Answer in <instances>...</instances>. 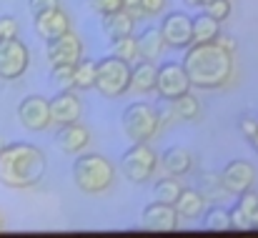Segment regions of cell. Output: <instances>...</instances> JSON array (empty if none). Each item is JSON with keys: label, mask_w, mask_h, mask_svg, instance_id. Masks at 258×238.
<instances>
[{"label": "cell", "mask_w": 258, "mask_h": 238, "mask_svg": "<svg viewBox=\"0 0 258 238\" xmlns=\"http://www.w3.org/2000/svg\"><path fill=\"white\" fill-rule=\"evenodd\" d=\"M183 68L193 88L213 90L223 88L233 76V55L223 50L216 40L211 43H190L183 58Z\"/></svg>", "instance_id": "obj_1"}, {"label": "cell", "mask_w": 258, "mask_h": 238, "mask_svg": "<svg viewBox=\"0 0 258 238\" xmlns=\"http://www.w3.org/2000/svg\"><path fill=\"white\" fill-rule=\"evenodd\" d=\"M45 173V156L33 143H10L0 151V183L8 188H33Z\"/></svg>", "instance_id": "obj_2"}, {"label": "cell", "mask_w": 258, "mask_h": 238, "mask_svg": "<svg viewBox=\"0 0 258 238\" xmlns=\"http://www.w3.org/2000/svg\"><path fill=\"white\" fill-rule=\"evenodd\" d=\"M73 181L83 193H103L113 186L115 168L100 153H83L73 163Z\"/></svg>", "instance_id": "obj_3"}, {"label": "cell", "mask_w": 258, "mask_h": 238, "mask_svg": "<svg viewBox=\"0 0 258 238\" xmlns=\"http://www.w3.org/2000/svg\"><path fill=\"white\" fill-rule=\"evenodd\" d=\"M100 95L105 98H120L131 90V66L115 55H105L95 63V85Z\"/></svg>", "instance_id": "obj_4"}, {"label": "cell", "mask_w": 258, "mask_h": 238, "mask_svg": "<svg viewBox=\"0 0 258 238\" xmlns=\"http://www.w3.org/2000/svg\"><path fill=\"white\" fill-rule=\"evenodd\" d=\"M123 131L133 143H148L158 136L161 121L158 110L148 103H131L123 110Z\"/></svg>", "instance_id": "obj_5"}, {"label": "cell", "mask_w": 258, "mask_h": 238, "mask_svg": "<svg viewBox=\"0 0 258 238\" xmlns=\"http://www.w3.org/2000/svg\"><path fill=\"white\" fill-rule=\"evenodd\" d=\"M120 170L133 183H146L158 170V156L148 143H133L120 156Z\"/></svg>", "instance_id": "obj_6"}, {"label": "cell", "mask_w": 258, "mask_h": 238, "mask_svg": "<svg viewBox=\"0 0 258 238\" xmlns=\"http://www.w3.org/2000/svg\"><path fill=\"white\" fill-rule=\"evenodd\" d=\"M28 66H30V50L23 40L18 38L0 40V78L18 80L20 76H25Z\"/></svg>", "instance_id": "obj_7"}, {"label": "cell", "mask_w": 258, "mask_h": 238, "mask_svg": "<svg viewBox=\"0 0 258 238\" xmlns=\"http://www.w3.org/2000/svg\"><path fill=\"white\" fill-rule=\"evenodd\" d=\"M193 85L188 80V73L183 68V63H163L156 73V90L163 100H175L183 93H188Z\"/></svg>", "instance_id": "obj_8"}, {"label": "cell", "mask_w": 258, "mask_h": 238, "mask_svg": "<svg viewBox=\"0 0 258 238\" xmlns=\"http://www.w3.org/2000/svg\"><path fill=\"white\" fill-rule=\"evenodd\" d=\"M48 61H50V66H63V63H68V66H76L81 58H83V43H81V38L76 35V33H63V35H58V38H53V40H48Z\"/></svg>", "instance_id": "obj_9"}, {"label": "cell", "mask_w": 258, "mask_h": 238, "mask_svg": "<svg viewBox=\"0 0 258 238\" xmlns=\"http://www.w3.org/2000/svg\"><path fill=\"white\" fill-rule=\"evenodd\" d=\"M18 118L28 131H45L50 128V108L43 95H28L18 105Z\"/></svg>", "instance_id": "obj_10"}, {"label": "cell", "mask_w": 258, "mask_h": 238, "mask_svg": "<svg viewBox=\"0 0 258 238\" xmlns=\"http://www.w3.org/2000/svg\"><path fill=\"white\" fill-rule=\"evenodd\" d=\"M48 108H50V123H55V126L78 123V118H81V113H83L81 98H78L73 90L58 93L53 100H48Z\"/></svg>", "instance_id": "obj_11"}, {"label": "cell", "mask_w": 258, "mask_h": 238, "mask_svg": "<svg viewBox=\"0 0 258 238\" xmlns=\"http://www.w3.org/2000/svg\"><path fill=\"white\" fill-rule=\"evenodd\" d=\"M253 178H256V170L248 160H231L223 173H221V181H223V188L231 193V196H238L243 191H248L253 186Z\"/></svg>", "instance_id": "obj_12"}, {"label": "cell", "mask_w": 258, "mask_h": 238, "mask_svg": "<svg viewBox=\"0 0 258 238\" xmlns=\"http://www.w3.org/2000/svg\"><path fill=\"white\" fill-rule=\"evenodd\" d=\"M141 221L151 231H175L178 228V211H175L173 203L156 201V203H148L143 208Z\"/></svg>", "instance_id": "obj_13"}, {"label": "cell", "mask_w": 258, "mask_h": 238, "mask_svg": "<svg viewBox=\"0 0 258 238\" xmlns=\"http://www.w3.org/2000/svg\"><path fill=\"white\" fill-rule=\"evenodd\" d=\"M161 35L171 48H188L190 45V18L185 13H171L161 23Z\"/></svg>", "instance_id": "obj_14"}, {"label": "cell", "mask_w": 258, "mask_h": 238, "mask_svg": "<svg viewBox=\"0 0 258 238\" xmlns=\"http://www.w3.org/2000/svg\"><path fill=\"white\" fill-rule=\"evenodd\" d=\"M228 216H231V228L251 231L258 216V196L251 188L243 191V193H238V201H236L233 211H228Z\"/></svg>", "instance_id": "obj_15"}, {"label": "cell", "mask_w": 258, "mask_h": 238, "mask_svg": "<svg viewBox=\"0 0 258 238\" xmlns=\"http://www.w3.org/2000/svg\"><path fill=\"white\" fill-rule=\"evenodd\" d=\"M55 143L63 153H83L90 143V131L81 123H68V126H60L58 136H55Z\"/></svg>", "instance_id": "obj_16"}, {"label": "cell", "mask_w": 258, "mask_h": 238, "mask_svg": "<svg viewBox=\"0 0 258 238\" xmlns=\"http://www.w3.org/2000/svg\"><path fill=\"white\" fill-rule=\"evenodd\" d=\"M68 30H71V18L60 8H53L48 13L35 15V33L45 40H53V38L68 33Z\"/></svg>", "instance_id": "obj_17"}, {"label": "cell", "mask_w": 258, "mask_h": 238, "mask_svg": "<svg viewBox=\"0 0 258 238\" xmlns=\"http://www.w3.org/2000/svg\"><path fill=\"white\" fill-rule=\"evenodd\" d=\"M196 191L203 196V201H226L231 193L223 188V181H221V175L218 173H213V170H201V173H196Z\"/></svg>", "instance_id": "obj_18"}, {"label": "cell", "mask_w": 258, "mask_h": 238, "mask_svg": "<svg viewBox=\"0 0 258 238\" xmlns=\"http://www.w3.org/2000/svg\"><path fill=\"white\" fill-rule=\"evenodd\" d=\"M133 23H136V18L128 10H123V8L110 10V13L103 15V30H105V35L110 40L113 38H123V35H133Z\"/></svg>", "instance_id": "obj_19"}, {"label": "cell", "mask_w": 258, "mask_h": 238, "mask_svg": "<svg viewBox=\"0 0 258 238\" xmlns=\"http://www.w3.org/2000/svg\"><path fill=\"white\" fill-rule=\"evenodd\" d=\"M173 206H175V211H178V218H188V221L201 218L203 211H206V201H203V196H201L196 188H183Z\"/></svg>", "instance_id": "obj_20"}, {"label": "cell", "mask_w": 258, "mask_h": 238, "mask_svg": "<svg viewBox=\"0 0 258 238\" xmlns=\"http://www.w3.org/2000/svg\"><path fill=\"white\" fill-rule=\"evenodd\" d=\"M136 43H138V50H141V58H143V61H156V58L166 50V40H163V35H161V28H148V30H143V33L136 38Z\"/></svg>", "instance_id": "obj_21"}, {"label": "cell", "mask_w": 258, "mask_h": 238, "mask_svg": "<svg viewBox=\"0 0 258 238\" xmlns=\"http://www.w3.org/2000/svg\"><path fill=\"white\" fill-rule=\"evenodd\" d=\"M163 168L175 175V178H180V175H185V173H190L193 170V156L185 151V148H180V146H175V148H168L166 153H163Z\"/></svg>", "instance_id": "obj_22"}, {"label": "cell", "mask_w": 258, "mask_h": 238, "mask_svg": "<svg viewBox=\"0 0 258 238\" xmlns=\"http://www.w3.org/2000/svg\"><path fill=\"white\" fill-rule=\"evenodd\" d=\"M218 20L211 18L208 13H201L190 18V43H211L218 35Z\"/></svg>", "instance_id": "obj_23"}, {"label": "cell", "mask_w": 258, "mask_h": 238, "mask_svg": "<svg viewBox=\"0 0 258 238\" xmlns=\"http://www.w3.org/2000/svg\"><path fill=\"white\" fill-rule=\"evenodd\" d=\"M156 73L158 68L153 66V61H143L141 66H136V71H131V88L138 93L156 90Z\"/></svg>", "instance_id": "obj_24"}, {"label": "cell", "mask_w": 258, "mask_h": 238, "mask_svg": "<svg viewBox=\"0 0 258 238\" xmlns=\"http://www.w3.org/2000/svg\"><path fill=\"white\" fill-rule=\"evenodd\" d=\"M113 55L125 61L128 66H133L136 61H141V50L133 35H123V38H113Z\"/></svg>", "instance_id": "obj_25"}, {"label": "cell", "mask_w": 258, "mask_h": 238, "mask_svg": "<svg viewBox=\"0 0 258 238\" xmlns=\"http://www.w3.org/2000/svg\"><path fill=\"white\" fill-rule=\"evenodd\" d=\"M171 103H173V113H175V118L193 121V118H198V113H201V103H198V98H196L190 90L183 93L180 98L171 100Z\"/></svg>", "instance_id": "obj_26"}, {"label": "cell", "mask_w": 258, "mask_h": 238, "mask_svg": "<svg viewBox=\"0 0 258 238\" xmlns=\"http://www.w3.org/2000/svg\"><path fill=\"white\" fill-rule=\"evenodd\" d=\"M93 85H95V63L81 58V61L76 63V71H73V85H71V88L90 90Z\"/></svg>", "instance_id": "obj_27"}, {"label": "cell", "mask_w": 258, "mask_h": 238, "mask_svg": "<svg viewBox=\"0 0 258 238\" xmlns=\"http://www.w3.org/2000/svg\"><path fill=\"white\" fill-rule=\"evenodd\" d=\"M183 186L178 183L175 175H168V178H161L156 183V201H163V203H175V198L180 196Z\"/></svg>", "instance_id": "obj_28"}, {"label": "cell", "mask_w": 258, "mask_h": 238, "mask_svg": "<svg viewBox=\"0 0 258 238\" xmlns=\"http://www.w3.org/2000/svg\"><path fill=\"white\" fill-rule=\"evenodd\" d=\"M203 228L206 231H218V233L231 231V216H228V211L226 208H211L206 213V218H203Z\"/></svg>", "instance_id": "obj_29"}, {"label": "cell", "mask_w": 258, "mask_h": 238, "mask_svg": "<svg viewBox=\"0 0 258 238\" xmlns=\"http://www.w3.org/2000/svg\"><path fill=\"white\" fill-rule=\"evenodd\" d=\"M206 13L211 15V18H216L218 23L221 20H228L231 18V10H233V5H231V0H206Z\"/></svg>", "instance_id": "obj_30"}, {"label": "cell", "mask_w": 258, "mask_h": 238, "mask_svg": "<svg viewBox=\"0 0 258 238\" xmlns=\"http://www.w3.org/2000/svg\"><path fill=\"white\" fill-rule=\"evenodd\" d=\"M73 71H76V66H68V63L53 66V80L63 88H71L73 85Z\"/></svg>", "instance_id": "obj_31"}, {"label": "cell", "mask_w": 258, "mask_h": 238, "mask_svg": "<svg viewBox=\"0 0 258 238\" xmlns=\"http://www.w3.org/2000/svg\"><path fill=\"white\" fill-rule=\"evenodd\" d=\"M18 35V20L10 15H0V40Z\"/></svg>", "instance_id": "obj_32"}, {"label": "cell", "mask_w": 258, "mask_h": 238, "mask_svg": "<svg viewBox=\"0 0 258 238\" xmlns=\"http://www.w3.org/2000/svg\"><path fill=\"white\" fill-rule=\"evenodd\" d=\"M238 128H241V133L251 141V138H253V133H256V128H258V118L256 115H251V113L241 115V118H238Z\"/></svg>", "instance_id": "obj_33"}, {"label": "cell", "mask_w": 258, "mask_h": 238, "mask_svg": "<svg viewBox=\"0 0 258 238\" xmlns=\"http://www.w3.org/2000/svg\"><path fill=\"white\" fill-rule=\"evenodd\" d=\"M28 5H30V13H33V18H35V15H40V13H48V10H53V8H60V0H30Z\"/></svg>", "instance_id": "obj_34"}, {"label": "cell", "mask_w": 258, "mask_h": 238, "mask_svg": "<svg viewBox=\"0 0 258 238\" xmlns=\"http://www.w3.org/2000/svg\"><path fill=\"white\" fill-rule=\"evenodd\" d=\"M166 8V0H141V13L143 15H158Z\"/></svg>", "instance_id": "obj_35"}, {"label": "cell", "mask_w": 258, "mask_h": 238, "mask_svg": "<svg viewBox=\"0 0 258 238\" xmlns=\"http://www.w3.org/2000/svg\"><path fill=\"white\" fill-rule=\"evenodd\" d=\"M90 5H93L95 13L105 15V13H110V10H118V8H120V0H90Z\"/></svg>", "instance_id": "obj_36"}, {"label": "cell", "mask_w": 258, "mask_h": 238, "mask_svg": "<svg viewBox=\"0 0 258 238\" xmlns=\"http://www.w3.org/2000/svg\"><path fill=\"white\" fill-rule=\"evenodd\" d=\"M120 8H123V10H128L133 18L143 15V13H141V0H120Z\"/></svg>", "instance_id": "obj_37"}, {"label": "cell", "mask_w": 258, "mask_h": 238, "mask_svg": "<svg viewBox=\"0 0 258 238\" xmlns=\"http://www.w3.org/2000/svg\"><path fill=\"white\" fill-rule=\"evenodd\" d=\"M216 43H218L223 50H228V53H233V50H236V40H233V38H228V35H221V33H218V35H216Z\"/></svg>", "instance_id": "obj_38"}, {"label": "cell", "mask_w": 258, "mask_h": 238, "mask_svg": "<svg viewBox=\"0 0 258 238\" xmlns=\"http://www.w3.org/2000/svg\"><path fill=\"white\" fill-rule=\"evenodd\" d=\"M251 143H253V148L258 151V128H256V133H253V138H251Z\"/></svg>", "instance_id": "obj_39"}, {"label": "cell", "mask_w": 258, "mask_h": 238, "mask_svg": "<svg viewBox=\"0 0 258 238\" xmlns=\"http://www.w3.org/2000/svg\"><path fill=\"white\" fill-rule=\"evenodd\" d=\"M188 5H206V0H185Z\"/></svg>", "instance_id": "obj_40"}, {"label": "cell", "mask_w": 258, "mask_h": 238, "mask_svg": "<svg viewBox=\"0 0 258 238\" xmlns=\"http://www.w3.org/2000/svg\"><path fill=\"white\" fill-rule=\"evenodd\" d=\"M5 228V221H3V213H0V231Z\"/></svg>", "instance_id": "obj_41"}, {"label": "cell", "mask_w": 258, "mask_h": 238, "mask_svg": "<svg viewBox=\"0 0 258 238\" xmlns=\"http://www.w3.org/2000/svg\"><path fill=\"white\" fill-rule=\"evenodd\" d=\"M3 146H5V138H3V136H0V151H3Z\"/></svg>", "instance_id": "obj_42"}, {"label": "cell", "mask_w": 258, "mask_h": 238, "mask_svg": "<svg viewBox=\"0 0 258 238\" xmlns=\"http://www.w3.org/2000/svg\"><path fill=\"white\" fill-rule=\"evenodd\" d=\"M253 228H258V216H256V223H253Z\"/></svg>", "instance_id": "obj_43"}]
</instances>
